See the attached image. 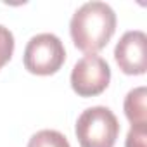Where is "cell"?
Listing matches in <instances>:
<instances>
[{
  "label": "cell",
  "mask_w": 147,
  "mask_h": 147,
  "mask_svg": "<svg viewBox=\"0 0 147 147\" xmlns=\"http://www.w3.org/2000/svg\"><path fill=\"white\" fill-rule=\"evenodd\" d=\"M75 133L80 147H114L119 123L109 107L94 106L78 116Z\"/></svg>",
  "instance_id": "2"
},
{
  "label": "cell",
  "mask_w": 147,
  "mask_h": 147,
  "mask_svg": "<svg viewBox=\"0 0 147 147\" xmlns=\"http://www.w3.org/2000/svg\"><path fill=\"white\" fill-rule=\"evenodd\" d=\"M147 35L140 30L126 31L114 47L116 64L125 75H144L147 69Z\"/></svg>",
  "instance_id": "5"
},
{
  "label": "cell",
  "mask_w": 147,
  "mask_h": 147,
  "mask_svg": "<svg viewBox=\"0 0 147 147\" xmlns=\"http://www.w3.org/2000/svg\"><path fill=\"white\" fill-rule=\"evenodd\" d=\"M145 137H147V125H131L125 147H145Z\"/></svg>",
  "instance_id": "9"
},
{
  "label": "cell",
  "mask_w": 147,
  "mask_h": 147,
  "mask_svg": "<svg viewBox=\"0 0 147 147\" xmlns=\"http://www.w3.org/2000/svg\"><path fill=\"white\" fill-rule=\"evenodd\" d=\"M145 87H137L130 90L125 97V116L131 125H147V109H145Z\"/></svg>",
  "instance_id": "6"
},
{
  "label": "cell",
  "mask_w": 147,
  "mask_h": 147,
  "mask_svg": "<svg viewBox=\"0 0 147 147\" xmlns=\"http://www.w3.org/2000/svg\"><path fill=\"white\" fill-rule=\"evenodd\" d=\"M14 54V35L9 28L0 24V69H2Z\"/></svg>",
  "instance_id": "8"
},
{
  "label": "cell",
  "mask_w": 147,
  "mask_h": 147,
  "mask_svg": "<svg viewBox=\"0 0 147 147\" xmlns=\"http://www.w3.org/2000/svg\"><path fill=\"white\" fill-rule=\"evenodd\" d=\"M116 31V14L106 2H87L71 18L69 33L76 49L87 54L102 50Z\"/></svg>",
  "instance_id": "1"
},
{
  "label": "cell",
  "mask_w": 147,
  "mask_h": 147,
  "mask_svg": "<svg viewBox=\"0 0 147 147\" xmlns=\"http://www.w3.org/2000/svg\"><path fill=\"white\" fill-rule=\"evenodd\" d=\"M66 61V49L54 33H38L30 38L23 54V64L31 75L50 76Z\"/></svg>",
  "instance_id": "3"
},
{
  "label": "cell",
  "mask_w": 147,
  "mask_h": 147,
  "mask_svg": "<svg viewBox=\"0 0 147 147\" xmlns=\"http://www.w3.org/2000/svg\"><path fill=\"white\" fill-rule=\"evenodd\" d=\"M28 147H71V145L61 131H57V130H40L30 138Z\"/></svg>",
  "instance_id": "7"
},
{
  "label": "cell",
  "mask_w": 147,
  "mask_h": 147,
  "mask_svg": "<svg viewBox=\"0 0 147 147\" xmlns=\"http://www.w3.org/2000/svg\"><path fill=\"white\" fill-rule=\"evenodd\" d=\"M111 82V67L97 54L83 55L71 71V88L80 97L100 95Z\"/></svg>",
  "instance_id": "4"
}]
</instances>
